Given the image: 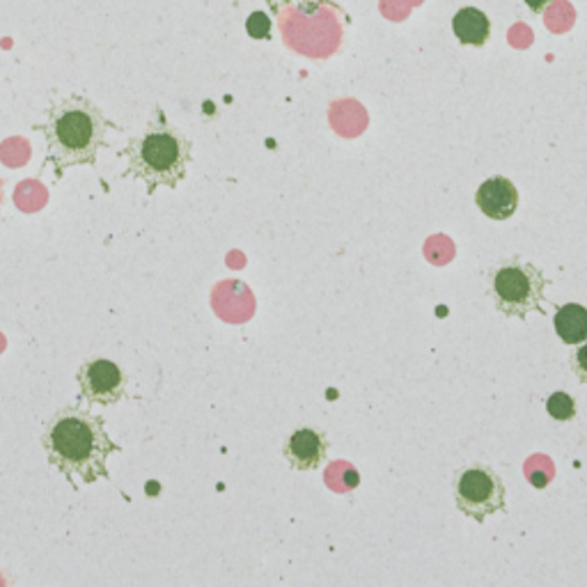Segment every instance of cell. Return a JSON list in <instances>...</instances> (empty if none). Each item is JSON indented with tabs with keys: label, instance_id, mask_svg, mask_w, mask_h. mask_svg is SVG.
<instances>
[{
	"label": "cell",
	"instance_id": "obj_1",
	"mask_svg": "<svg viewBox=\"0 0 587 587\" xmlns=\"http://www.w3.org/2000/svg\"><path fill=\"white\" fill-rule=\"evenodd\" d=\"M42 447L49 464L74 489L111 479L109 459L122 451L107 429V418L79 404L58 408L47 421Z\"/></svg>",
	"mask_w": 587,
	"mask_h": 587
},
{
	"label": "cell",
	"instance_id": "obj_2",
	"mask_svg": "<svg viewBox=\"0 0 587 587\" xmlns=\"http://www.w3.org/2000/svg\"><path fill=\"white\" fill-rule=\"evenodd\" d=\"M34 129H40L47 141L44 170L51 168L53 178L62 180L72 168L97 165L99 152L109 145V131L118 124L90 97L67 94L49 103L47 120Z\"/></svg>",
	"mask_w": 587,
	"mask_h": 587
},
{
	"label": "cell",
	"instance_id": "obj_3",
	"mask_svg": "<svg viewBox=\"0 0 587 587\" xmlns=\"http://www.w3.org/2000/svg\"><path fill=\"white\" fill-rule=\"evenodd\" d=\"M118 154L126 159L122 178L141 180L148 186V198H152L159 189L175 191L186 180L193 161V143L182 129L172 126L156 107L148 126L131 138L129 145Z\"/></svg>",
	"mask_w": 587,
	"mask_h": 587
},
{
	"label": "cell",
	"instance_id": "obj_4",
	"mask_svg": "<svg viewBox=\"0 0 587 587\" xmlns=\"http://www.w3.org/2000/svg\"><path fill=\"white\" fill-rule=\"evenodd\" d=\"M548 285V275L519 255L500 260L489 273V296L498 313L512 320H528L539 313Z\"/></svg>",
	"mask_w": 587,
	"mask_h": 587
},
{
	"label": "cell",
	"instance_id": "obj_5",
	"mask_svg": "<svg viewBox=\"0 0 587 587\" xmlns=\"http://www.w3.org/2000/svg\"><path fill=\"white\" fill-rule=\"evenodd\" d=\"M453 492L457 509L475 524H485L489 516L507 512L505 482L489 464L473 462L464 466L455 475Z\"/></svg>",
	"mask_w": 587,
	"mask_h": 587
},
{
	"label": "cell",
	"instance_id": "obj_6",
	"mask_svg": "<svg viewBox=\"0 0 587 587\" xmlns=\"http://www.w3.org/2000/svg\"><path fill=\"white\" fill-rule=\"evenodd\" d=\"M81 399L99 406H115L126 395V374L111 358H88L77 370Z\"/></svg>",
	"mask_w": 587,
	"mask_h": 587
},
{
	"label": "cell",
	"instance_id": "obj_7",
	"mask_svg": "<svg viewBox=\"0 0 587 587\" xmlns=\"http://www.w3.org/2000/svg\"><path fill=\"white\" fill-rule=\"evenodd\" d=\"M331 441L326 432L315 427L296 429L283 445V457L294 470H317L328 462Z\"/></svg>",
	"mask_w": 587,
	"mask_h": 587
},
{
	"label": "cell",
	"instance_id": "obj_8",
	"mask_svg": "<svg viewBox=\"0 0 587 587\" xmlns=\"http://www.w3.org/2000/svg\"><path fill=\"white\" fill-rule=\"evenodd\" d=\"M519 202H522L519 189H516V184L505 175L485 180L477 186L475 193L477 210L489 221H509L516 214V210H519Z\"/></svg>",
	"mask_w": 587,
	"mask_h": 587
},
{
	"label": "cell",
	"instance_id": "obj_9",
	"mask_svg": "<svg viewBox=\"0 0 587 587\" xmlns=\"http://www.w3.org/2000/svg\"><path fill=\"white\" fill-rule=\"evenodd\" d=\"M453 32L462 47L479 49L492 40V19L477 8H462L453 17Z\"/></svg>",
	"mask_w": 587,
	"mask_h": 587
},
{
	"label": "cell",
	"instance_id": "obj_10",
	"mask_svg": "<svg viewBox=\"0 0 587 587\" xmlns=\"http://www.w3.org/2000/svg\"><path fill=\"white\" fill-rule=\"evenodd\" d=\"M554 328L556 335L565 344H569V347L583 344L587 340V307L580 303L558 305L554 315Z\"/></svg>",
	"mask_w": 587,
	"mask_h": 587
},
{
	"label": "cell",
	"instance_id": "obj_11",
	"mask_svg": "<svg viewBox=\"0 0 587 587\" xmlns=\"http://www.w3.org/2000/svg\"><path fill=\"white\" fill-rule=\"evenodd\" d=\"M546 413L556 423H571L578 416V406H576V399L569 393L558 391V393H554L546 399Z\"/></svg>",
	"mask_w": 587,
	"mask_h": 587
},
{
	"label": "cell",
	"instance_id": "obj_12",
	"mask_svg": "<svg viewBox=\"0 0 587 587\" xmlns=\"http://www.w3.org/2000/svg\"><path fill=\"white\" fill-rule=\"evenodd\" d=\"M264 3L271 8L273 14H281L283 10H294V12L313 14L320 6L328 3V0H264Z\"/></svg>",
	"mask_w": 587,
	"mask_h": 587
},
{
	"label": "cell",
	"instance_id": "obj_13",
	"mask_svg": "<svg viewBox=\"0 0 587 587\" xmlns=\"http://www.w3.org/2000/svg\"><path fill=\"white\" fill-rule=\"evenodd\" d=\"M569 370L578 378V382L587 388V340L583 344H576V350L569 356Z\"/></svg>",
	"mask_w": 587,
	"mask_h": 587
},
{
	"label": "cell",
	"instance_id": "obj_14",
	"mask_svg": "<svg viewBox=\"0 0 587 587\" xmlns=\"http://www.w3.org/2000/svg\"><path fill=\"white\" fill-rule=\"evenodd\" d=\"M246 32L251 34L253 40H269L271 38V19L266 17V12H253L246 19Z\"/></svg>",
	"mask_w": 587,
	"mask_h": 587
},
{
	"label": "cell",
	"instance_id": "obj_15",
	"mask_svg": "<svg viewBox=\"0 0 587 587\" xmlns=\"http://www.w3.org/2000/svg\"><path fill=\"white\" fill-rule=\"evenodd\" d=\"M524 3L528 6L530 12H535V14H544L550 6L556 3V0H524Z\"/></svg>",
	"mask_w": 587,
	"mask_h": 587
}]
</instances>
